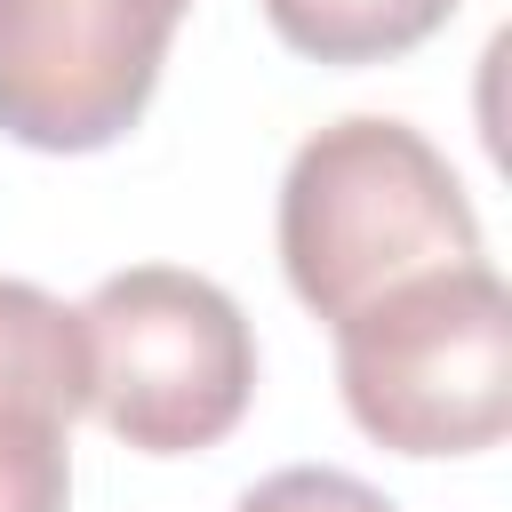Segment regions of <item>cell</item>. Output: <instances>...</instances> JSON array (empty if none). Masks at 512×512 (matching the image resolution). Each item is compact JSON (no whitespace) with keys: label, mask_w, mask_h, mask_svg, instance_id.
<instances>
[{"label":"cell","mask_w":512,"mask_h":512,"mask_svg":"<svg viewBox=\"0 0 512 512\" xmlns=\"http://www.w3.org/2000/svg\"><path fill=\"white\" fill-rule=\"evenodd\" d=\"M88 336V408L112 440L144 456L216 448L256 392V336L248 312L184 264L112 272L80 304Z\"/></svg>","instance_id":"3957f363"},{"label":"cell","mask_w":512,"mask_h":512,"mask_svg":"<svg viewBox=\"0 0 512 512\" xmlns=\"http://www.w3.org/2000/svg\"><path fill=\"white\" fill-rule=\"evenodd\" d=\"M192 0H0V136L32 152L120 144Z\"/></svg>","instance_id":"277c9868"},{"label":"cell","mask_w":512,"mask_h":512,"mask_svg":"<svg viewBox=\"0 0 512 512\" xmlns=\"http://www.w3.org/2000/svg\"><path fill=\"white\" fill-rule=\"evenodd\" d=\"M352 424L392 456H480L512 424V296L496 264L416 272L336 320Z\"/></svg>","instance_id":"7a4b0ae2"},{"label":"cell","mask_w":512,"mask_h":512,"mask_svg":"<svg viewBox=\"0 0 512 512\" xmlns=\"http://www.w3.org/2000/svg\"><path fill=\"white\" fill-rule=\"evenodd\" d=\"M88 408V336L32 280H0V512L72 504V416Z\"/></svg>","instance_id":"5b68a950"},{"label":"cell","mask_w":512,"mask_h":512,"mask_svg":"<svg viewBox=\"0 0 512 512\" xmlns=\"http://www.w3.org/2000/svg\"><path fill=\"white\" fill-rule=\"evenodd\" d=\"M464 0H264V24L312 64H384L424 48Z\"/></svg>","instance_id":"8992f818"},{"label":"cell","mask_w":512,"mask_h":512,"mask_svg":"<svg viewBox=\"0 0 512 512\" xmlns=\"http://www.w3.org/2000/svg\"><path fill=\"white\" fill-rule=\"evenodd\" d=\"M472 256L480 216L456 168L408 120L352 112L296 144L280 176V272L320 320H344L368 296Z\"/></svg>","instance_id":"6da1fadb"},{"label":"cell","mask_w":512,"mask_h":512,"mask_svg":"<svg viewBox=\"0 0 512 512\" xmlns=\"http://www.w3.org/2000/svg\"><path fill=\"white\" fill-rule=\"evenodd\" d=\"M232 512H392V496L352 480V472H336V464H288V472L256 480Z\"/></svg>","instance_id":"52a82bcc"}]
</instances>
